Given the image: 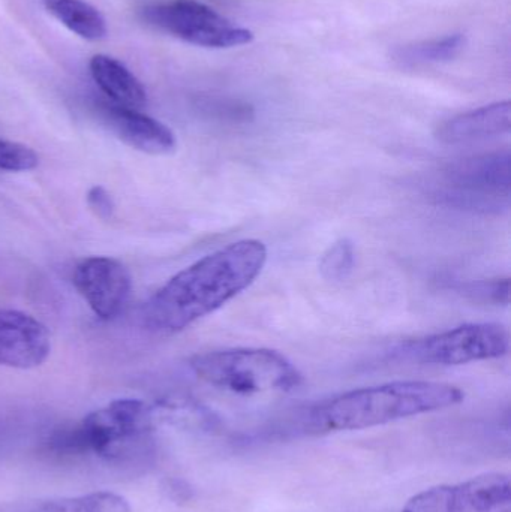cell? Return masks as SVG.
I'll list each match as a JSON object with an SVG mask.
<instances>
[{
	"label": "cell",
	"mask_w": 511,
	"mask_h": 512,
	"mask_svg": "<svg viewBox=\"0 0 511 512\" xmlns=\"http://www.w3.org/2000/svg\"><path fill=\"white\" fill-rule=\"evenodd\" d=\"M356 264V249L348 239L333 243L320 259V271L324 279L344 280L350 276Z\"/></svg>",
	"instance_id": "17"
},
{
	"label": "cell",
	"mask_w": 511,
	"mask_h": 512,
	"mask_svg": "<svg viewBox=\"0 0 511 512\" xmlns=\"http://www.w3.org/2000/svg\"><path fill=\"white\" fill-rule=\"evenodd\" d=\"M510 101L494 102L476 110L465 111L438 125L435 138L443 144H465L509 134Z\"/></svg>",
	"instance_id": "12"
},
{
	"label": "cell",
	"mask_w": 511,
	"mask_h": 512,
	"mask_svg": "<svg viewBox=\"0 0 511 512\" xmlns=\"http://www.w3.org/2000/svg\"><path fill=\"white\" fill-rule=\"evenodd\" d=\"M96 86L119 107L140 110L147 104L146 87L131 69L107 54H95L89 63Z\"/></svg>",
	"instance_id": "13"
},
{
	"label": "cell",
	"mask_w": 511,
	"mask_h": 512,
	"mask_svg": "<svg viewBox=\"0 0 511 512\" xmlns=\"http://www.w3.org/2000/svg\"><path fill=\"white\" fill-rule=\"evenodd\" d=\"M464 399L461 388L444 382H389L348 391L318 403L309 414V426L317 432L371 429L441 411L459 405Z\"/></svg>",
	"instance_id": "2"
},
{
	"label": "cell",
	"mask_w": 511,
	"mask_h": 512,
	"mask_svg": "<svg viewBox=\"0 0 511 512\" xmlns=\"http://www.w3.org/2000/svg\"><path fill=\"white\" fill-rule=\"evenodd\" d=\"M465 295L482 303L503 304L510 303V279L482 280L464 286Z\"/></svg>",
	"instance_id": "19"
},
{
	"label": "cell",
	"mask_w": 511,
	"mask_h": 512,
	"mask_svg": "<svg viewBox=\"0 0 511 512\" xmlns=\"http://www.w3.org/2000/svg\"><path fill=\"white\" fill-rule=\"evenodd\" d=\"M39 158L35 150L24 144L0 138V170L20 173V171L35 170Z\"/></svg>",
	"instance_id": "18"
},
{
	"label": "cell",
	"mask_w": 511,
	"mask_h": 512,
	"mask_svg": "<svg viewBox=\"0 0 511 512\" xmlns=\"http://www.w3.org/2000/svg\"><path fill=\"white\" fill-rule=\"evenodd\" d=\"M437 197L459 209H509L511 155L509 150L461 159L447 165L437 182Z\"/></svg>",
	"instance_id": "5"
},
{
	"label": "cell",
	"mask_w": 511,
	"mask_h": 512,
	"mask_svg": "<svg viewBox=\"0 0 511 512\" xmlns=\"http://www.w3.org/2000/svg\"><path fill=\"white\" fill-rule=\"evenodd\" d=\"M510 351V334L494 322L465 324L411 343L405 354L423 364L461 366L476 361L497 360Z\"/></svg>",
	"instance_id": "7"
},
{
	"label": "cell",
	"mask_w": 511,
	"mask_h": 512,
	"mask_svg": "<svg viewBox=\"0 0 511 512\" xmlns=\"http://www.w3.org/2000/svg\"><path fill=\"white\" fill-rule=\"evenodd\" d=\"M402 512H511V480L497 472L431 487L413 496Z\"/></svg>",
	"instance_id": "8"
},
{
	"label": "cell",
	"mask_w": 511,
	"mask_h": 512,
	"mask_svg": "<svg viewBox=\"0 0 511 512\" xmlns=\"http://www.w3.org/2000/svg\"><path fill=\"white\" fill-rule=\"evenodd\" d=\"M467 38L462 33L402 45L393 51V59L404 66L434 65L450 62L464 51Z\"/></svg>",
	"instance_id": "15"
},
{
	"label": "cell",
	"mask_w": 511,
	"mask_h": 512,
	"mask_svg": "<svg viewBox=\"0 0 511 512\" xmlns=\"http://www.w3.org/2000/svg\"><path fill=\"white\" fill-rule=\"evenodd\" d=\"M153 432V409L143 400L120 399L87 415L81 423L57 430L48 450L63 456L93 453L122 459Z\"/></svg>",
	"instance_id": "3"
},
{
	"label": "cell",
	"mask_w": 511,
	"mask_h": 512,
	"mask_svg": "<svg viewBox=\"0 0 511 512\" xmlns=\"http://www.w3.org/2000/svg\"><path fill=\"white\" fill-rule=\"evenodd\" d=\"M192 372L212 387L240 396L290 393L303 384V375L285 355L272 349L233 348L197 354Z\"/></svg>",
	"instance_id": "4"
},
{
	"label": "cell",
	"mask_w": 511,
	"mask_h": 512,
	"mask_svg": "<svg viewBox=\"0 0 511 512\" xmlns=\"http://www.w3.org/2000/svg\"><path fill=\"white\" fill-rule=\"evenodd\" d=\"M48 14L78 38L101 41L107 36L108 26L102 12L84 0H41Z\"/></svg>",
	"instance_id": "14"
},
{
	"label": "cell",
	"mask_w": 511,
	"mask_h": 512,
	"mask_svg": "<svg viewBox=\"0 0 511 512\" xmlns=\"http://www.w3.org/2000/svg\"><path fill=\"white\" fill-rule=\"evenodd\" d=\"M24 512H131V505L117 493L95 492L42 502Z\"/></svg>",
	"instance_id": "16"
},
{
	"label": "cell",
	"mask_w": 511,
	"mask_h": 512,
	"mask_svg": "<svg viewBox=\"0 0 511 512\" xmlns=\"http://www.w3.org/2000/svg\"><path fill=\"white\" fill-rule=\"evenodd\" d=\"M87 204L90 210L95 213L98 218L108 219L114 212V201L111 195L101 186H93L87 192Z\"/></svg>",
	"instance_id": "20"
},
{
	"label": "cell",
	"mask_w": 511,
	"mask_h": 512,
	"mask_svg": "<svg viewBox=\"0 0 511 512\" xmlns=\"http://www.w3.org/2000/svg\"><path fill=\"white\" fill-rule=\"evenodd\" d=\"M102 113L114 134L132 149L155 156L170 155L176 150L174 132L140 110L111 104L105 105Z\"/></svg>",
	"instance_id": "11"
},
{
	"label": "cell",
	"mask_w": 511,
	"mask_h": 512,
	"mask_svg": "<svg viewBox=\"0 0 511 512\" xmlns=\"http://www.w3.org/2000/svg\"><path fill=\"white\" fill-rule=\"evenodd\" d=\"M141 18L153 29L197 47L225 50L254 41L251 30L201 0H159L144 6Z\"/></svg>",
	"instance_id": "6"
},
{
	"label": "cell",
	"mask_w": 511,
	"mask_h": 512,
	"mask_svg": "<svg viewBox=\"0 0 511 512\" xmlns=\"http://www.w3.org/2000/svg\"><path fill=\"white\" fill-rule=\"evenodd\" d=\"M47 327L29 313L0 309V367L29 370L50 357Z\"/></svg>",
	"instance_id": "10"
},
{
	"label": "cell",
	"mask_w": 511,
	"mask_h": 512,
	"mask_svg": "<svg viewBox=\"0 0 511 512\" xmlns=\"http://www.w3.org/2000/svg\"><path fill=\"white\" fill-rule=\"evenodd\" d=\"M75 289L98 318L111 321L125 310L131 297L132 279L128 268L110 256H92L75 267Z\"/></svg>",
	"instance_id": "9"
},
{
	"label": "cell",
	"mask_w": 511,
	"mask_h": 512,
	"mask_svg": "<svg viewBox=\"0 0 511 512\" xmlns=\"http://www.w3.org/2000/svg\"><path fill=\"white\" fill-rule=\"evenodd\" d=\"M266 262V245L254 239L239 240L198 259L144 304V327L161 336L186 330L249 288Z\"/></svg>",
	"instance_id": "1"
}]
</instances>
